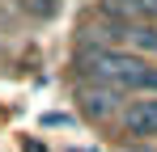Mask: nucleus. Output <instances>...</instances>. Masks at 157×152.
<instances>
[{"mask_svg":"<svg viewBox=\"0 0 157 152\" xmlns=\"http://www.w3.org/2000/svg\"><path fill=\"white\" fill-rule=\"evenodd\" d=\"M34 9H38V13H51V9H55V0H34Z\"/></svg>","mask_w":157,"mask_h":152,"instance_id":"nucleus-5","label":"nucleus"},{"mask_svg":"<svg viewBox=\"0 0 157 152\" xmlns=\"http://www.w3.org/2000/svg\"><path fill=\"white\" fill-rule=\"evenodd\" d=\"M81 68L94 76L98 85L136 89V93H144V97H157V68H149L144 59H136L128 51H89Z\"/></svg>","mask_w":157,"mask_h":152,"instance_id":"nucleus-1","label":"nucleus"},{"mask_svg":"<svg viewBox=\"0 0 157 152\" xmlns=\"http://www.w3.org/2000/svg\"><path fill=\"white\" fill-rule=\"evenodd\" d=\"M128 42L140 51H149V55H157V25H132L128 30Z\"/></svg>","mask_w":157,"mask_h":152,"instance_id":"nucleus-4","label":"nucleus"},{"mask_svg":"<svg viewBox=\"0 0 157 152\" xmlns=\"http://www.w3.org/2000/svg\"><path fill=\"white\" fill-rule=\"evenodd\" d=\"M119 127L128 131L132 139H153L157 135V97L128 101V106L119 110Z\"/></svg>","mask_w":157,"mask_h":152,"instance_id":"nucleus-2","label":"nucleus"},{"mask_svg":"<svg viewBox=\"0 0 157 152\" xmlns=\"http://www.w3.org/2000/svg\"><path fill=\"white\" fill-rule=\"evenodd\" d=\"M119 89H110V85H94V89H85L81 93V110L89 114V118H106V114H115L119 110Z\"/></svg>","mask_w":157,"mask_h":152,"instance_id":"nucleus-3","label":"nucleus"}]
</instances>
